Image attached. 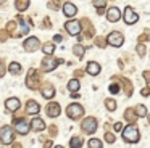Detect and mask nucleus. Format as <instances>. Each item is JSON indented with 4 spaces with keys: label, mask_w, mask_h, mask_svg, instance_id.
I'll use <instances>...</instances> for the list:
<instances>
[{
    "label": "nucleus",
    "mask_w": 150,
    "mask_h": 148,
    "mask_svg": "<svg viewBox=\"0 0 150 148\" xmlns=\"http://www.w3.org/2000/svg\"><path fill=\"white\" fill-rule=\"evenodd\" d=\"M139 129H137V125H127L126 129L123 130V138L127 142V143H136V142H139Z\"/></svg>",
    "instance_id": "obj_1"
},
{
    "label": "nucleus",
    "mask_w": 150,
    "mask_h": 148,
    "mask_svg": "<svg viewBox=\"0 0 150 148\" xmlns=\"http://www.w3.org/2000/svg\"><path fill=\"white\" fill-rule=\"evenodd\" d=\"M15 138V134L11 130V127H2L0 129V142L4 145H10Z\"/></svg>",
    "instance_id": "obj_2"
},
{
    "label": "nucleus",
    "mask_w": 150,
    "mask_h": 148,
    "mask_svg": "<svg viewBox=\"0 0 150 148\" xmlns=\"http://www.w3.org/2000/svg\"><path fill=\"white\" fill-rule=\"evenodd\" d=\"M66 113H68V116H69L71 119H78L79 116H82L84 109H82L81 105H78V103H73V105H69L68 108H66Z\"/></svg>",
    "instance_id": "obj_3"
},
{
    "label": "nucleus",
    "mask_w": 150,
    "mask_h": 148,
    "mask_svg": "<svg viewBox=\"0 0 150 148\" xmlns=\"http://www.w3.org/2000/svg\"><path fill=\"white\" fill-rule=\"evenodd\" d=\"M107 40H108V44H110L111 47H121L123 42H124V37H123L121 32H111V34L108 35Z\"/></svg>",
    "instance_id": "obj_4"
},
{
    "label": "nucleus",
    "mask_w": 150,
    "mask_h": 148,
    "mask_svg": "<svg viewBox=\"0 0 150 148\" xmlns=\"http://www.w3.org/2000/svg\"><path fill=\"white\" fill-rule=\"evenodd\" d=\"M137 19H139V15L132 10V6H126L124 8V21H126V24H134V23H137Z\"/></svg>",
    "instance_id": "obj_5"
},
{
    "label": "nucleus",
    "mask_w": 150,
    "mask_h": 148,
    "mask_svg": "<svg viewBox=\"0 0 150 148\" xmlns=\"http://www.w3.org/2000/svg\"><path fill=\"white\" fill-rule=\"evenodd\" d=\"M82 130L87 132V134H94L97 130V121L94 118H86L82 121Z\"/></svg>",
    "instance_id": "obj_6"
},
{
    "label": "nucleus",
    "mask_w": 150,
    "mask_h": 148,
    "mask_svg": "<svg viewBox=\"0 0 150 148\" xmlns=\"http://www.w3.org/2000/svg\"><path fill=\"white\" fill-rule=\"evenodd\" d=\"M65 29L69 32L71 35H78L79 32H81V23L76 21V19H73V21H68L65 24Z\"/></svg>",
    "instance_id": "obj_7"
},
{
    "label": "nucleus",
    "mask_w": 150,
    "mask_h": 148,
    "mask_svg": "<svg viewBox=\"0 0 150 148\" xmlns=\"http://www.w3.org/2000/svg\"><path fill=\"white\" fill-rule=\"evenodd\" d=\"M107 18H108V21H110V23H116V21H120V18H121V11H120V8H116V6H111V8H108Z\"/></svg>",
    "instance_id": "obj_8"
},
{
    "label": "nucleus",
    "mask_w": 150,
    "mask_h": 148,
    "mask_svg": "<svg viewBox=\"0 0 150 148\" xmlns=\"http://www.w3.org/2000/svg\"><path fill=\"white\" fill-rule=\"evenodd\" d=\"M39 39L37 37H31V39H28L26 42H24V50L26 51H36L37 48H39Z\"/></svg>",
    "instance_id": "obj_9"
},
{
    "label": "nucleus",
    "mask_w": 150,
    "mask_h": 148,
    "mask_svg": "<svg viewBox=\"0 0 150 148\" xmlns=\"http://www.w3.org/2000/svg\"><path fill=\"white\" fill-rule=\"evenodd\" d=\"M5 108H7L8 111H16V109L20 108V100L15 98V97L8 98L7 101H5Z\"/></svg>",
    "instance_id": "obj_10"
},
{
    "label": "nucleus",
    "mask_w": 150,
    "mask_h": 148,
    "mask_svg": "<svg viewBox=\"0 0 150 148\" xmlns=\"http://www.w3.org/2000/svg\"><path fill=\"white\" fill-rule=\"evenodd\" d=\"M29 129H31L29 122H26V121H20V122H16V130H18V134L26 135L28 132H29Z\"/></svg>",
    "instance_id": "obj_11"
},
{
    "label": "nucleus",
    "mask_w": 150,
    "mask_h": 148,
    "mask_svg": "<svg viewBox=\"0 0 150 148\" xmlns=\"http://www.w3.org/2000/svg\"><path fill=\"white\" fill-rule=\"evenodd\" d=\"M57 61L55 60H50V58H47V60H44L42 61V68H44V71H47V73H50V71H53L57 68Z\"/></svg>",
    "instance_id": "obj_12"
},
{
    "label": "nucleus",
    "mask_w": 150,
    "mask_h": 148,
    "mask_svg": "<svg viewBox=\"0 0 150 148\" xmlns=\"http://www.w3.org/2000/svg\"><path fill=\"white\" fill-rule=\"evenodd\" d=\"M47 114H49L50 118L58 116L60 114V105H58V103H50L49 108H47Z\"/></svg>",
    "instance_id": "obj_13"
},
{
    "label": "nucleus",
    "mask_w": 150,
    "mask_h": 148,
    "mask_svg": "<svg viewBox=\"0 0 150 148\" xmlns=\"http://www.w3.org/2000/svg\"><path fill=\"white\" fill-rule=\"evenodd\" d=\"M26 109L29 114H37V113L40 111V106L37 105V101H34V100H31V101H28L26 105Z\"/></svg>",
    "instance_id": "obj_14"
},
{
    "label": "nucleus",
    "mask_w": 150,
    "mask_h": 148,
    "mask_svg": "<svg viewBox=\"0 0 150 148\" xmlns=\"http://www.w3.org/2000/svg\"><path fill=\"white\" fill-rule=\"evenodd\" d=\"M87 73L91 74V76H97V74L100 73V64L95 63V61H91V63L87 64Z\"/></svg>",
    "instance_id": "obj_15"
},
{
    "label": "nucleus",
    "mask_w": 150,
    "mask_h": 148,
    "mask_svg": "<svg viewBox=\"0 0 150 148\" xmlns=\"http://www.w3.org/2000/svg\"><path fill=\"white\" fill-rule=\"evenodd\" d=\"M76 11H78V8H76L73 3H65V5H63V13H65L68 18H69V16H74Z\"/></svg>",
    "instance_id": "obj_16"
},
{
    "label": "nucleus",
    "mask_w": 150,
    "mask_h": 148,
    "mask_svg": "<svg viewBox=\"0 0 150 148\" xmlns=\"http://www.w3.org/2000/svg\"><path fill=\"white\" fill-rule=\"evenodd\" d=\"M31 129H34V130H42L44 127H45V122L42 121V119H39V118H36V119H33L31 121Z\"/></svg>",
    "instance_id": "obj_17"
},
{
    "label": "nucleus",
    "mask_w": 150,
    "mask_h": 148,
    "mask_svg": "<svg viewBox=\"0 0 150 148\" xmlns=\"http://www.w3.org/2000/svg\"><path fill=\"white\" fill-rule=\"evenodd\" d=\"M42 95L45 97V98H53V95H55V89H53V85H45L44 87Z\"/></svg>",
    "instance_id": "obj_18"
},
{
    "label": "nucleus",
    "mask_w": 150,
    "mask_h": 148,
    "mask_svg": "<svg viewBox=\"0 0 150 148\" xmlns=\"http://www.w3.org/2000/svg\"><path fill=\"white\" fill-rule=\"evenodd\" d=\"M69 147L71 148H81L82 147V138L81 137H73L69 140Z\"/></svg>",
    "instance_id": "obj_19"
},
{
    "label": "nucleus",
    "mask_w": 150,
    "mask_h": 148,
    "mask_svg": "<svg viewBox=\"0 0 150 148\" xmlns=\"http://www.w3.org/2000/svg\"><path fill=\"white\" fill-rule=\"evenodd\" d=\"M68 89H69V92H78L79 90V80L78 79H71L68 82Z\"/></svg>",
    "instance_id": "obj_20"
},
{
    "label": "nucleus",
    "mask_w": 150,
    "mask_h": 148,
    "mask_svg": "<svg viewBox=\"0 0 150 148\" xmlns=\"http://www.w3.org/2000/svg\"><path fill=\"white\" fill-rule=\"evenodd\" d=\"M136 116H140V118H145L147 116V108L144 105H137L136 106Z\"/></svg>",
    "instance_id": "obj_21"
},
{
    "label": "nucleus",
    "mask_w": 150,
    "mask_h": 148,
    "mask_svg": "<svg viewBox=\"0 0 150 148\" xmlns=\"http://www.w3.org/2000/svg\"><path fill=\"white\" fill-rule=\"evenodd\" d=\"M8 69H10V73H11V74H18V73L21 71V64L15 61V63H11V64H10V68H8Z\"/></svg>",
    "instance_id": "obj_22"
},
{
    "label": "nucleus",
    "mask_w": 150,
    "mask_h": 148,
    "mask_svg": "<svg viewBox=\"0 0 150 148\" xmlns=\"http://www.w3.org/2000/svg\"><path fill=\"white\" fill-rule=\"evenodd\" d=\"M89 148H102V142L98 138H91L89 140Z\"/></svg>",
    "instance_id": "obj_23"
},
{
    "label": "nucleus",
    "mask_w": 150,
    "mask_h": 148,
    "mask_svg": "<svg viewBox=\"0 0 150 148\" xmlns=\"http://www.w3.org/2000/svg\"><path fill=\"white\" fill-rule=\"evenodd\" d=\"M42 50H44V53L52 55V53H53V50H55V47H53V44H45V45L42 47Z\"/></svg>",
    "instance_id": "obj_24"
},
{
    "label": "nucleus",
    "mask_w": 150,
    "mask_h": 148,
    "mask_svg": "<svg viewBox=\"0 0 150 148\" xmlns=\"http://www.w3.org/2000/svg\"><path fill=\"white\" fill-rule=\"evenodd\" d=\"M105 106H107L108 109H110V111H115V109H116V101H113V100H105Z\"/></svg>",
    "instance_id": "obj_25"
},
{
    "label": "nucleus",
    "mask_w": 150,
    "mask_h": 148,
    "mask_svg": "<svg viewBox=\"0 0 150 148\" xmlns=\"http://www.w3.org/2000/svg\"><path fill=\"white\" fill-rule=\"evenodd\" d=\"M74 53L78 55L79 58H82V55H84V47H81V45H76V47H74Z\"/></svg>",
    "instance_id": "obj_26"
},
{
    "label": "nucleus",
    "mask_w": 150,
    "mask_h": 148,
    "mask_svg": "<svg viewBox=\"0 0 150 148\" xmlns=\"http://www.w3.org/2000/svg\"><path fill=\"white\" fill-rule=\"evenodd\" d=\"M29 6V2H16V8L18 10H26Z\"/></svg>",
    "instance_id": "obj_27"
},
{
    "label": "nucleus",
    "mask_w": 150,
    "mask_h": 148,
    "mask_svg": "<svg viewBox=\"0 0 150 148\" xmlns=\"http://www.w3.org/2000/svg\"><path fill=\"white\" fill-rule=\"evenodd\" d=\"M124 116H126V119H131V121H134V119H136V114H132V109H126Z\"/></svg>",
    "instance_id": "obj_28"
},
{
    "label": "nucleus",
    "mask_w": 150,
    "mask_h": 148,
    "mask_svg": "<svg viewBox=\"0 0 150 148\" xmlns=\"http://www.w3.org/2000/svg\"><path fill=\"white\" fill-rule=\"evenodd\" d=\"M110 92L111 93H118V92H120V87H118L116 84H111V85H110Z\"/></svg>",
    "instance_id": "obj_29"
},
{
    "label": "nucleus",
    "mask_w": 150,
    "mask_h": 148,
    "mask_svg": "<svg viewBox=\"0 0 150 148\" xmlns=\"http://www.w3.org/2000/svg\"><path fill=\"white\" fill-rule=\"evenodd\" d=\"M105 140H107L108 143H113V142H115V137H113V134H107V135H105Z\"/></svg>",
    "instance_id": "obj_30"
},
{
    "label": "nucleus",
    "mask_w": 150,
    "mask_h": 148,
    "mask_svg": "<svg viewBox=\"0 0 150 148\" xmlns=\"http://www.w3.org/2000/svg\"><path fill=\"white\" fill-rule=\"evenodd\" d=\"M144 77L147 79V85H149V89H150V71H145V73H144Z\"/></svg>",
    "instance_id": "obj_31"
},
{
    "label": "nucleus",
    "mask_w": 150,
    "mask_h": 148,
    "mask_svg": "<svg viewBox=\"0 0 150 148\" xmlns=\"http://www.w3.org/2000/svg\"><path fill=\"white\" fill-rule=\"evenodd\" d=\"M137 53H139L140 56H142V55L145 53V47H144V45H139V47H137Z\"/></svg>",
    "instance_id": "obj_32"
},
{
    "label": "nucleus",
    "mask_w": 150,
    "mask_h": 148,
    "mask_svg": "<svg viewBox=\"0 0 150 148\" xmlns=\"http://www.w3.org/2000/svg\"><path fill=\"white\" fill-rule=\"evenodd\" d=\"M121 129H123V124H121V122H116V124H115V130L120 132Z\"/></svg>",
    "instance_id": "obj_33"
},
{
    "label": "nucleus",
    "mask_w": 150,
    "mask_h": 148,
    "mask_svg": "<svg viewBox=\"0 0 150 148\" xmlns=\"http://www.w3.org/2000/svg\"><path fill=\"white\" fill-rule=\"evenodd\" d=\"M94 5H95V6H102V8H103V6H105V2H94Z\"/></svg>",
    "instance_id": "obj_34"
},
{
    "label": "nucleus",
    "mask_w": 150,
    "mask_h": 148,
    "mask_svg": "<svg viewBox=\"0 0 150 148\" xmlns=\"http://www.w3.org/2000/svg\"><path fill=\"white\" fill-rule=\"evenodd\" d=\"M140 93H142V95H149V93H150V89H142V92H140Z\"/></svg>",
    "instance_id": "obj_35"
},
{
    "label": "nucleus",
    "mask_w": 150,
    "mask_h": 148,
    "mask_svg": "<svg viewBox=\"0 0 150 148\" xmlns=\"http://www.w3.org/2000/svg\"><path fill=\"white\" fill-rule=\"evenodd\" d=\"M4 73H5V69H4V66H2V61H0V76H4Z\"/></svg>",
    "instance_id": "obj_36"
},
{
    "label": "nucleus",
    "mask_w": 150,
    "mask_h": 148,
    "mask_svg": "<svg viewBox=\"0 0 150 148\" xmlns=\"http://www.w3.org/2000/svg\"><path fill=\"white\" fill-rule=\"evenodd\" d=\"M53 40H55V42H62V37H60V35H55V37H53Z\"/></svg>",
    "instance_id": "obj_37"
},
{
    "label": "nucleus",
    "mask_w": 150,
    "mask_h": 148,
    "mask_svg": "<svg viewBox=\"0 0 150 148\" xmlns=\"http://www.w3.org/2000/svg\"><path fill=\"white\" fill-rule=\"evenodd\" d=\"M147 119H149V124H150V114H147Z\"/></svg>",
    "instance_id": "obj_38"
},
{
    "label": "nucleus",
    "mask_w": 150,
    "mask_h": 148,
    "mask_svg": "<svg viewBox=\"0 0 150 148\" xmlns=\"http://www.w3.org/2000/svg\"><path fill=\"white\" fill-rule=\"evenodd\" d=\"M13 148H21V147H20V145H15V147H13Z\"/></svg>",
    "instance_id": "obj_39"
},
{
    "label": "nucleus",
    "mask_w": 150,
    "mask_h": 148,
    "mask_svg": "<svg viewBox=\"0 0 150 148\" xmlns=\"http://www.w3.org/2000/svg\"><path fill=\"white\" fill-rule=\"evenodd\" d=\"M55 148H63V147H55Z\"/></svg>",
    "instance_id": "obj_40"
}]
</instances>
